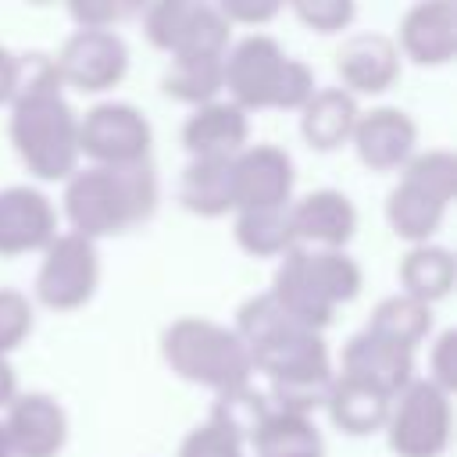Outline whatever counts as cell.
<instances>
[{
    "mask_svg": "<svg viewBox=\"0 0 457 457\" xmlns=\"http://www.w3.org/2000/svg\"><path fill=\"white\" fill-rule=\"evenodd\" d=\"M14 93V54L0 46V104H11Z\"/></svg>",
    "mask_w": 457,
    "mask_h": 457,
    "instance_id": "41",
    "label": "cell"
},
{
    "mask_svg": "<svg viewBox=\"0 0 457 457\" xmlns=\"http://www.w3.org/2000/svg\"><path fill=\"white\" fill-rule=\"evenodd\" d=\"M68 14H71L75 29H111L114 32L118 21H125L132 14H143V7L139 4H96V0L82 4V0H75L68 7Z\"/></svg>",
    "mask_w": 457,
    "mask_h": 457,
    "instance_id": "38",
    "label": "cell"
},
{
    "mask_svg": "<svg viewBox=\"0 0 457 457\" xmlns=\"http://www.w3.org/2000/svg\"><path fill=\"white\" fill-rule=\"evenodd\" d=\"M268 296L303 328L311 332H321L332 325L336 311L328 307V300L318 293L314 278L307 275V264H303V250L293 246L286 257H278V268H275V278H271V289Z\"/></svg>",
    "mask_w": 457,
    "mask_h": 457,
    "instance_id": "20",
    "label": "cell"
},
{
    "mask_svg": "<svg viewBox=\"0 0 457 457\" xmlns=\"http://www.w3.org/2000/svg\"><path fill=\"white\" fill-rule=\"evenodd\" d=\"M32 325H36L32 300L21 289L0 286V357H7L11 350H18L29 339Z\"/></svg>",
    "mask_w": 457,
    "mask_h": 457,
    "instance_id": "34",
    "label": "cell"
},
{
    "mask_svg": "<svg viewBox=\"0 0 457 457\" xmlns=\"http://www.w3.org/2000/svg\"><path fill=\"white\" fill-rule=\"evenodd\" d=\"M396 50L418 68H443L457 57V7L450 0H421L403 11Z\"/></svg>",
    "mask_w": 457,
    "mask_h": 457,
    "instance_id": "13",
    "label": "cell"
},
{
    "mask_svg": "<svg viewBox=\"0 0 457 457\" xmlns=\"http://www.w3.org/2000/svg\"><path fill=\"white\" fill-rule=\"evenodd\" d=\"M364 332L393 343V346H403V350H418V343L432 332V307L403 296V293H393L386 300H378L368 314V325Z\"/></svg>",
    "mask_w": 457,
    "mask_h": 457,
    "instance_id": "27",
    "label": "cell"
},
{
    "mask_svg": "<svg viewBox=\"0 0 457 457\" xmlns=\"http://www.w3.org/2000/svg\"><path fill=\"white\" fill-rule=\"evenodd\" d=\"M400 171L407 179L428 186L443 200H453V189H457V157H453V150H421Z\"/></svg>",
    "mask_w": 457,
    "mask_h": 457,
    "instance_id": "33",
    "label": "cell"
},
{
    "mask_svg": "<svg viewBox=\"0 0 457 457\" xmlns=\"http://www.w3.org/2000/svg\"><path fill=\"white\" fill-rule=\"evenodd\" d=\"M232 332L243 339L253 371L268 375V382L332 371L328 346H325L321 332L296 325L268 293L250 296L236 311Z\"/></svg>",
    "mask_w": 457,
    "mask_h": 457,
    "instance_id": "2",
    "label": "cell"
},
{
    "mask_svg": "<svg viewBox=\"0 0 457 457\" xmlns=\"http://www.w3.org/2000/svg\"><path fill=\"white\" fill-rule=\"evenodd\" d=\"M150 118L125 100H104L79 118V157L89 164H136L150 157Z\"/></svg>",
    "mask_w": 457,
    "mask_h": 457,
    "instance_id": "8",
    "label": "cell"
},
{
    "mask_svg": "<svg viewBox=\"0 0 457 457\" xmlns=\"http://www.w3.org/2000/svg\"><path fill=\"white\" fill-rule=\"evenodd\" d=\"M428 382L439 386L443 393H453V386H457V328H446L436 336L432 353H428Z\"/></svg>",
    "mask_w": 457,
    "mask_h": 457,
    "instance_id": "39",
    "label": "cell"
},
{
    "mask_svg": "<svg viewBox=\"0 0 457 457\" xmlns=\"http://www.w3.org/2000/svg\"><path fill=\"white\" fill-rule=\"evenodd\" d=\"M161 357L175 378L214 389V396L250 386L253 378L243 339L228 325H218L211 318H175L161 332Z\"/></svg>",
    "mask_w": 457,
    "mask_h": 457,
    "instance_id": "3",
    "label": "cell"
},
{
    "mask_svg": "<svg viewBox=\"0 0 457 457\" xmlns=\"http://www.w3.org/2000/svg\"><path fill=\"white\" fill-rule=\"evenodd\" d=\"M18 396V378H14V368L7 357H0V407H7L11 400Z\"/></svg>",
    "mask_w": 457,
    "mask_h": 457,
    "instance_id": "42",
    "label": "cell"
},
{
    "mask_svg": "<svg viewBox=\"0 0 457 457\" xmlns=\"http://www.w3.org/2000/svg\"><path fill=\"white\" fill-rule=\"evenodd\" d=\"M343 378L375 389L378 396L393 400L414 382V353L403 346H393L371 332H357L343 346Z\"/></svg>",
    "mask_w": 457,
    "mask_h": 457,
    "instance_id": "15",
    "label": "cell"
},
{
    "mask_svg": "<svg viewBox=\"0 0 457 457\" xmlns=\"http://www.w3.org/2000/svg\"><path fill=\"white\" fill-rule=\"evenodd\" d=\"M314 89H318L314 86V71L300 57H286L278 86H275V96H271V107L275 111H300L314 96Z\"/></svg>",
    "mask_w": 457,
    "mask_h": 457,
    "instance_id": "36",
    "label": "cell"
},
{
    "mask_svg": "<svg viewBox=\"0 0 457 457\" xmlns=\"http://www.w3.org/2000/svg\"><path fill=\"white\" fill-rule=\"evenodd\" d=\"M336 75L350 96L386 93L400 75V50L382 32H353L336 50Z\"/></svg>",
    "mask_w": 457,
    "mask_h": 457,
    "instance_id": "18",
    "label": "cell"
},
{
    "mask_svg": "<svg viewBox=\"0 0 457 457\" xmlns=\"http://www.w3.org/2000/svg\"><path fill=\"white\" fill-rule=\"evenodd\" d=\"M232 236H236L239 250L250 253V257H286L296 246L289 207H275V211H236Z\"/></svg>",
    "mask_w": 457,
    "mask_h": 457,
    "instance_id": "29",
    "label": "cell"
},
{
    "mask_svg": "<svg viewBox=\"0 0 457 457\" xmlns=\"http://www.w3.org/2000/svg\"><path fill=\"white\" fill-rule=\"evenodd\" d=\"M11 146L29 175L43 182H68L79 171V114L64 93L21 96L11 104Z\"/></svg>",
    "mask_w": 457,
    "mask_h": 457,
    "instance_id": "4",
    "label": "cell"
},
{
    "mask_svg": "<svg viewBox=\"0 0 457 457\" xmlns=\"http://www.w3.org/2000/svg\"><path fill=\"white\" fill-rule=\"evenodd\" d=\"M225 57H200V54H186V57H171L164 75H161V93L189 104V107H204L211 100H218L225 93Z\"/></svg>",
    "mask_w": 457,
    "mask_h": 457,
    "instance_id": "26",
    "label": "cell"
},
{
    "mask_svg": "<svg viewBox=\"0 0 457 457\" xmlns=\"http://www.w3.org/2000/svg\"><path fill=\"white\" fill-rule=\"evenodd\" d=\"M303 250V264H307V275L314 278L318 293L328 300V307L336 311L339 303H350L361 296V286H364V271L361 264L346 253V250Z\"/></svg>",
    "mask_w": 457,
    "mask_h": 457,
    "instance_id": "30",
    "label": "cell"
},
{
    "mask_svg": "<svg viewBox=\"0 0 457 457\" xmlns=\"http://www.w3.org/2000/svg\"><path fill=\"white\" fill-rule=\"evenodd\" d=\"M268 396L257 393L253 386H239V389H225L218 393L214 407H211V425H218L221 432H228L239 443H250L253 432L261 428V421L268 418Z\"/></svg>",
    "mask_w": 457,
    "mask_h": 457,
    "instance_id": "31",
    "label": "cell"
},
{
    "mask_svg": "<svg viewBox=\"0 0 457 457\" xmlns=\"http://www.w3.org/2000/svg\"><path fill=\"white\" fill-rule=\"evenodd\" d=\"M250 143V118L228 100L193 107L182 125V146L189 161H232Z\"/></svg>",
    "mask_w": 457,
    "mask_h": 457,
    "instance_id": "19",
    "label": "cell"
},
{
    "mask_svg": "<svg viewBox=\"0 0 457 457\" xmlns=\"http://www.w3.org/2000/svg\"><path fill=\"white\" fill-rule=\"evenodd\" d=\"M282 64H286V50L278 46V39L264 32H250L236 39L221 61L228 104H236L239 111H268Z\"/></svg>",
    "mask_w": 457,
    "mask_h": 457,
    "instance_id": "11",
    "label": "cell"
},
{
    "mask_svg": "<svg viewBox=\"0 0 457 457\" xmlns=\"http://www.w3.org/2000/svg\"><path fill=\"white\" fill-rule=\"evenodd\" d=\"M293 14L303 29H311L318 36H332L353 21L357 7H353V0H296Z\"/></svg>",
    "mask_w": 457,
    "mask_h": 457,
    "instance_id": "35",
    "label": "cell"
},
{
    "mask_svg": "<svg viewBox=\"0 0 457 457\" xmlns=\"http://www.w3.org/2000/svg\"><path fill=\"white\" fill-rule=\"evenodd\" d=\"M218 11L228 25H264L282 14L278 4H257V0H221Z\"/></svg>",
    "mask_w": 457,
    "mask_h": 457,
    "instance_id": "40",
    "label": "cell"
},
{
    "mask_svg": "<svg viewBox=\"0 0 457 457\" xmlns=\"http://www.w3.org/2000/svg\"><path fill=\"white\" fill-rule=\"evenodd\" d=\"M332 371L321 375H296V378H278L268 382V407L282 411V414H296V418H311L314 411L325 407L328 389H332Z\"/></svg>",
    "mask_w": 457,
    "mask_h": 457,
    "instance_id": "32",
    "label": "cell"
},
{
    "mask_svg": "<svg viewBox=\"0 0 457 457\" xmlns=\"http://www.w3.org/2000/svg\"><path fill=\"white\" fill-rule=\"evenodd\" d=\"M257 457H325V439L311 418L268 411L250 439Z\"/></svg>",
    "mask_w": 457,
    "mask_h": 457,
    "instance_id": "28",
    "label": "cell"
},
{
    "mask_svg": "<svg viewBox=\"0 0 457 457\" xmlns=\"http://www.w3.org/2000/svg\"><path fill=\"white\" fill-rule=\"evenodd\" d=\"M396 278H400V293L432 307L439 300H446L453 293V282H457V261L446 246L439 243H418L411 246L403 257H400V268H396Z\"/></svg>",
    "mask_w": 457,
    "mask_h": 457,
    "instance_id": "23",
    "label": "cell"
},
{
    "mask_svg": "<svg viewBox=\"0 0 457 457\" xmlns=\"http://www.w3.org/2000/svg\"><path fill=\"white\" fill-rule=\"evenodd\" d=\"M143 36L150 46L164 50L168 57H225L232 25L221 18L218 4L204 0H157L143 7Z\"/></svg>",
    "mask_w": 457,
    "mask_h": 457,
    "instance_id": "6",
    "label": "cell"
},
{
    "mask_svg": "<svg viewBox=\"0 0 457 457\" xmlns=\"http://www.w3.org/2000/svg\"><path fill=\"white\" fill-rule=\"evenodd\" d=\"M54 236H57V211L43 189L32 186L0 189V257L46 250Z\"/></svg>",
    "mask_w": 457,
    "mask_h": 457,
    "instance_id": "16",
    "label": "cell"
},
{
    "mask_svg": "<svg viewBox=\"0 0 457 457\" xmlns=\"http://www.w3.org/2000/svg\"><path fill=\"white\" fill-rule=\"evenodd\" d=\"M179 204L196 218L232 211V161H189L179 175Z\"/></svg>",
    "mask_w": 457,
    "mask_h": 457,
    "instance_id": "25",
    "label": "cell"
},
{
    "mask_svg": "<svg viewBox=\"0 0 457 457\" xmlns=\"http://www.w3.org/2000/svg\"><path fill=\"white\" fill-rule=\"evenodd\" d=\"M353 154L368 171H400L418 146V125L403 107H371L353 125Z\"/></svg>",
    "mask_w": 457,
    "mask_h": 457,
    "instance_id": "14",
    "label": "cell"
},
{
    "mask_svg": "<svg viewBox=\"0 0 457 457\" xmlns=\"http://www.w3.org/2000/svg\"><path fill=\"white\" fill-rule=\"evenodd\" d=\"M0 457H11V450H7V439H4V428H0Z\"/></svg>",
    "mask_w": 457,
    "mask_h": 457,
    "instance_id": "43",
    "label": "cell"
},
{
    "mask_svg": "<svg viewBox=\"0 0 457 457\" xmlns=\"http://www.w3.org/2000/svg\"><path fill=\"white\" fill-rule=\"evenodd\" d=\"M357 118H361L357 100L339 86H325L314 89V96L300 107V136L311 150L332 154L343 143H350Z\"/></svg>",
    "mask_w": 457,
    "mask_h": 457,
    "instance_id": "22",
    "label": "cell"
},
{
    "mask_svg": "<svg viewBox=\"0 0 457 457\" xmlns=\"http://www.w3.org/2000/svg\"><path fill=\"white\" fill-rule=\"evenodd\" d=\"M293 157L275 143H246L232 157V214L275 211L293 200Z\"/></svg>",
    "mask_w": 457,
    "mask_h": 457,
    "instance_id": "10",
    "label": "cell"
},
{
    "mask_svg": "<svg viewBox=\"0 0 457 457\" xmlns=\"http://www.w3.org/2000/svg\"><path fill=\"white\" fill-rule=\"evenodd\" d=\"M0 428L11 457H57L68 443V411L50 393H18Z\"/></svg>",
    "mask_w": 457,
    "mask_h": 457,
    "instance_id": "12",
    "label": "cell"
},
{
    "mask_svg": "<svg viewBox=\"0 0 457 457\" xmlns=\"http://www.w3.org/2000/svg\"><path fill=\"white\" fill-rule=\"evenodd\" d=\"M100 286V253L96 243L75 236V232H57L39 261L36 271V300L46 311L68 314L79 311L93 300Z\"/></svg>",
    "mask_w": 457,
    "mask_h": 457,
    "instance_id": "7",
    "label": "cell"
},
{
    "mask_svg": "<svg viewBox=\"0 0 457 457\" xmlns=\"http://www.w3.org/2000/svg\"><path fill=\"white\" fill-rule=\"evenodd\" d=\"M382 432L396 457H443L453 439L450 393L428 378H414L403 393L393 396Z\"/></svg>",
    "mask_w": 457,
    "mask_h": 457,
    "instance_id": "5",
    "label": "cell"
},
{
    "mask_svg": "<svg viewBox=\"0 0 457 457\" xmlns=\"http://www.w3.org/2000/svg\"><path fill=\"white\" fill-rule=\"evenodd\" d=\"M54 64L61 86H71L79 93H107L129 71V46L111 29H75L61 43Z\"/></svg>",
    "mask_w": 457,
    "mask_h": 457,
    "instance_id": "9",
    "label": "cell"
},
{
    "mask_svg": "<svg viewBox=\"0 0 457 457\" xmlns=\"http://www.w3.org/2000/svg\"><path fill=\"white\" fill-rule=\"evenodd\" d=\"M389 403L386 396H378L375 389L368 386H357L343 375L332 378V389H328V400H325V411L332 418V425L343 432V436H371V432H382L386 428V418H389Z\"/></svg>",
    "mask_w": 457,
    "mask_h": 457,
    "instance_id": "24",
    "label": "cell"
},
{
    "mask_svg": "<svg viewBox=\"0 0 457 457\" xmlns=\"http://www.w3.org/2000/svg\"><path fill=\"white\" fill-rule=\"evenodd\" d=\"M296 246L307 250H346L357 232V207L339 189H311L289 204Z\"/></svg>",
    "mask_w": 457,
    "mask_h": 457,
    "instance_id": "17",
    "label": "cell"
},
{
    "mask_svg": "<svg viewBox=\"0 0 457 457\" xmlns=\"http://www.w3.org/2000/svg\"><path fill=\"white\" fill-rule=\"evenodd\" d=\"M446 207H450V200H443L428 186L400 175V182L386 196V221L396 239H407L411 246H418V243H432L436 228L446 218Z\"/></svg>",
    "mask_w": 457,
    "mask_h": 457,
    "instance_id": "21",
    "label": "cell"
},
{
    "mask_svg": "<svg viewBox=\"0 0 457 457\" xmlns=\"http://www.w3.org/2000/svg\"><path fill=\"white\" fill-rule=\"evenodd\" d=\"M64 218L75 236L96 243L107 236H121L157 211L161 200V182L154 161H136V164H89L79 168L64 182Z\"/></svg>",
    "mask_w": 457,
    "mask_h": 457,
    "instance_id": "1",
    "label": "cell"
},
{
    "mask_svg": "<svg viewBox=\"0 0 457 457\" xmlns=\"http://www.w3.org/2000/svg\"><path fill=\"white\" fill-rule=\"evenodd\" d=\"M179 457H243V443L232 439L228 432H221L218 425L204 421V425H196V428L182 439Z\"/></svg>",
    "mask_w": 457,
    "mask_h": 457,
    "instance_id": "37",
    "label": "cell"
}]
</instances>
